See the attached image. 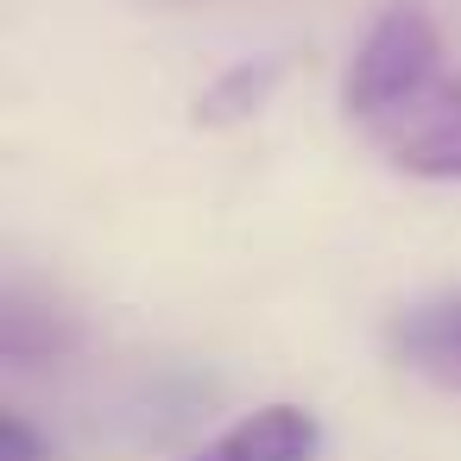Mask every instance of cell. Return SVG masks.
<instances>
[{
  "mask_svg": "<svg viewBox=\"0 0 461 461\" xmlns=\"http://www.w3.org/2000/svg\"><path fill=\"white\" fill-rule=\"evenodd\" d=\"M341 121L404 177L461 184V70L429 7H385L341 70Z\"/></svg>",
  "mask_w": 461,
  "mask_h": 461,
  "instance_id": "1",
  "label": "cell"
},
{
  "mask_svg": "<svg viewBox=\"0 0 461 461\" xmlns=\"http://www.w3.org/2000/svg\"><path fill=\"white\" fill-rule=\"evenodd\" d=\"M322 455V417L310 404H259L221 436L196 442L184 461H316Z\"/></svg>",
  "mask_w": 461,
  "mask_h": 461,
  "instance_id": "2",
  "label": "cell"
},
{
  "mask_svg": "<svg viewBox=\"0 0 461 461\" xmlns=\"http://www.w3.org/2000/svg\"><path fill=\"white\" fill-rule=\"evenodd\" d=\"M385 348L404 373L429 379L436 392H461V291H442V297L398 310L385 329Z\"/></svg>",
  "mask_w": 461,
  "mask_h": 461,
  "instance_id": "3",
  "label": "cell"
},
{
  "mask_svg": "<svg viewBox=\"0 0 461 461\" xmlns=\"http://www.w3.org/2000/svg\"><path fill=\"white\" fill-rule=\"evenodd\" d=\"M77 341H83L77 310H58V303L32 297L26 285H7V291H0V360H7V366L64 360Z\"/></svg>",
  "mask_w": 461,
  "mask_h": 461,
  "instance_id": "4",
  "label": "cell"
},
{
  "mask_svg": "<svg viewBox=\"0 0 461 461\" xmlns=\"http://www.w3.org/2000/svg\"><path fill=\"white\" fill-rule=\"evenodd\" d=\"M278 83H285V58H240V64H228V70L196 95L190 121L209 127V133H221V127H247L253 114L272 108Z\"/></svg>",
  "mask_w": 461,
  "mask_h": 461,
  "instance_id": "5",
  "label": "cell"
},
{
  "mask_svg": "<svg viewBox=\"0 0 461 461\" xmlns=\"http://www.w3.org/2000/svg\"><path fill=\"white\" fill-rule=\"evenodd\" d=\"M0 461H51V442L20 411H7V417H0Z\"/></svg>",
  "mask_w": 461,
  "mask_h": 461,
  "instance_id": "6",
  "label": "cell"
}]
</instances>
